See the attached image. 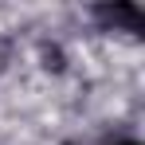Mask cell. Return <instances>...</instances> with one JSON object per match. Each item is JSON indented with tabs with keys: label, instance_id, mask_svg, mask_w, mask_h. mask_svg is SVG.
Here are the masks:
<instances>
[{
	"label": "cell",
	"instance_id": "cell-1",
	"mask_svg": "<svg viewBox=\"0 0 145 145\" xmlns=\"http://www.w3.org/2000/svg\"><path fill=\"white\" fill-rule=\"evenodd\" d=\"M98 16L106 24H114V27H125V31L141 27V8L137 4H106V8H98Z\"/></svg>",
	"mask_w": 145,
	"mask_h": 145
},
{
	"label": "cell",
	"instance_id": "cell-2",
	"mask_svg": "<svg viewBox=\"0 0 145 145\" xmlns=\"http://www.w3.org/2000/svg\"><path fill=\"white\" fill-rule=\"evenodd\" d=\"M118 145H141V141H133V137H125V141H118Z\"/></svg>",
	"mask_w": 145,
	"mask_h": 145
},
{
	"label": "cell",
	"instance_id": "cell-3",
	"mask_svg": "<svg viewBox=\"0 0 145 145\" xmlns=\"http://www.w3.org/2000/svg\"><path fill=\"white\" fill-rule=\"evenodd\" d=\"M67 145H74V141H67Z\"/></svg>",
	"mask_w": 145,
	"mask_h": 145
}]
</instances>
